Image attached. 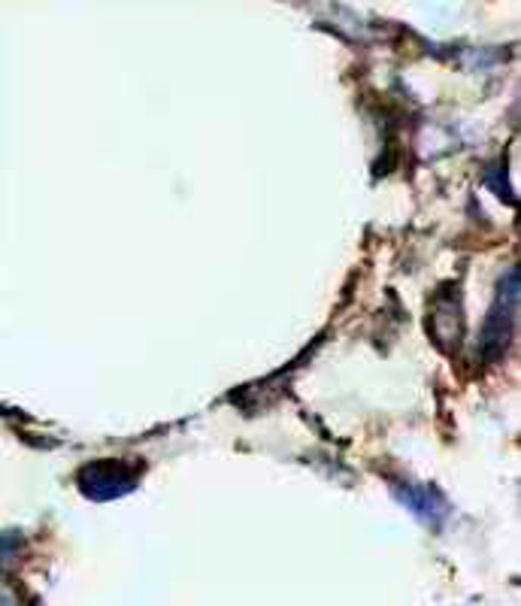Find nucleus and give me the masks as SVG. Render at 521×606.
<instances>
[{"label":"nucleus","mask_w":521,"mask_h":606,"mask_svg":"<svg viewBox=\"0 0 521 606\" xmlns=\"http://www.w3.org/2000/svg\"><path fill=\"white\" fill-rule=\"evenodd\" d=\"M397 498H401L421 522H428V525H437L445 515V501L433 488H401Z\"/></svg>","instance_id":"obj_3"},{"label":"nucleus","mask_w":521,"mask_h":606,"mask_svg":"<svg viewBox=\"0 0 521 606\" xmlns=\"http://www.w3.org/2000/svg\"><path fill=\"white\" fill-rule=\"evenodd\" d=\"M0 606H27L22 592H19V585L7 580V576H0Z\"/></svg>","instance_id":"obj_4"},{"label":"nucleus","mask_w":521,"mask_h":606,"mask_svg":"<svg viewBox=\"0 0 521 606\" xmlns=\"http://www.w3.org/2000/svg\"><path fill=\"white\" fill-rule=\"evenodd\" d=\"M134 486H137V474L130 470L128 464L121 462L89 464V467L79 474V488H82L89 498H94V501L121 498V494H128Z\"/></svg>","instance_id":"obj_1"},{"label":"nucleus","mask_w":521,"mask_h":606,"mask_svg":"<svg viewBox=\"0 0 521 606\" xmlns=\"http://www.w3.org/2000/svg\"><path fill=\"white\" fill-rule=\"evenodd\" d=\"M516 306H519V277L509 273L507 285L500 282V294H497L495 310L485 325V346L488 349H503L509 340V330L516 325Z\"/></svg>","instance_id":"obj_2"}]
</instances>
